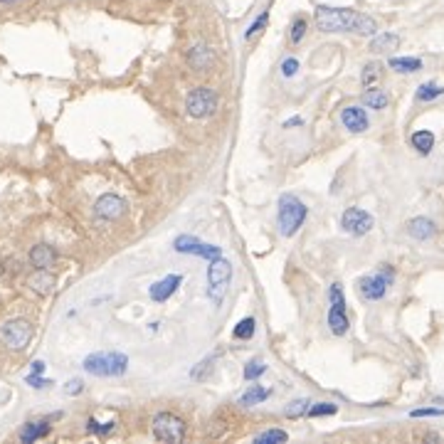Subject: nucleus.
Returning a JSON list of instances; mask_svg holds the SVG:
<instances>
[{"label": "nucleus", "instance_id": "nucleus-1", "mask_svg": "<svg viewBox=\"0 0 444 444\" xmlns=\"http://www.w3.org/2000/svg\"><path fill=\"white\" fill-rule=\"evenodd\" d=\"M316 28L321 33H355V35H378V23L371 15L350 8H333V6H319L314 12Z\"/></svg>", "mask_w": 444, "mask_h": 444}, {"label": "nucleus", "instance_id": "nucleus-2", "mask_svg": "<svg viewBox=\"0 0 444 444\" xmlns=\"http://www.w3.org/2000/svg\"><path fill=\"white\" fill-rule=\"evenodd\" d=\"M306 215H309V208L296 195L284 193L279 197V208H276V230H279V235L294 237L306 222Z\"/></svg>", "mask_w": 444, "mask_h": 444}, {"label": "nucleus", "instance_id": "nucleus-3", "mask_svg": "<svg viewBox=\"0 0 444 444\" xmlns=\"http://www.w3.org/2000/svg\"><path fill=\"white\" fill-rule=\"evenodd\" d=\"M82 368H85L89 375H96V378H118L129 371V358H126L124 353H118V350L91 353L85 358Z\"/></svg>", "mask_w": 444, "mask_h": 444}, {"label": "nucleus", "instance_id": "nucleus-4", "mask_svg": "<svg viewBox=\"0 0 444 444\" xmlns=\"http://www.w3.org/2000/svg\"><path fill=\"white\" fill-rule=\"evenodd\" d=\"M393 281H395V269L390 265H380V269H378L375 274L360 276L355 289H358V296L363 299V301H380V299H385V294H388Z\"/></svg>", "mask_w": 444, "mask_h": 444}, {"label": "nucleus", "instance_id": "nucleus-5", "mask_svg": "<svg viewBox=\"0 0 444 444\" xmlns=\"http://www.w3.org/2000/svg\"><path fill=\"white\" fill-rule=\"evenodd\" d=\"M232 281V265L225 257L210 259L208 267V296L215 306H220L225 301V294L230 289Z\"/></svg>", "mask_w": 444, "mask_h": 444}, {"label": "nucleus", "instance_id": "nucleus-6", "mask_svg": "<svg viewBox=\"0 0 444 444\" xmlns=\"http://www.w3.org/2000/svg\"><path fill=\"white\" fill-rule=\"evenodd\" d=\"M220 96L210 87H195L186 96V112L190 118H210L217 112Z\"/></svg>", "mask_w": 444, "mask_h": 444}, {"label": "nucleus", "instance_id": "nucleus-7", "mask_svg": "<svg viewBox=\"0 0 444 444\" xmlns=\"http://www.w3.org/2000/svg\"><path fill=\"white\" fill-rule=\"evenodd\" d=\"M33 323L25 319H12L6 321L0 326V346H6L8 350H25L33 341Z\"/></svg>", "mask_w": 444, "mask_h": 444}, {"label": "nucleus", "instance_id": "nucleus-8", "mask_svg": "<svg viewBox=\"0 0 444 444\" xmlns=\"http://www.w3.org/2000/svg\"><path fill=\"white\" fill-rule=\"evenodd\" d=\"M151 429H153V437H156L158 442L178 444V442H183V437H186V422L180 420L178 415H173V412H158L151 422Z\"/></svg>", "mask_w": 444, "mask_h": 444}, {"label": "nucleus", "instance_id": "nucleus-9", "mask_svg": "<svg viewBox=\"0 0 444 444\" xmlns=\"http://www.w3.org/2000/svg\"><path fill=\"white\" fill-rule=\"evenodd\" d=\"M373 225H375V220H373V215L363 208H346L341 215V230L348 232V235H353V237L368 235V232L373 230Z\"/></svg>", "mask_w": 444, "mask_h": 444}, {"label": "nucleus", "instance_id": "nucleus-10", "mask_svg": "<svg viewBox=\"0 0 444 444\" xmlns=\"http://www.w3.org/2000/svg\"><path fill=\"white\" fill-rule=\"evenodd\" d=\"M173 249L178 254H193V257H203V259H217L222 257V249L208 245V242L197 240L193 235H178L173 242Z\"/></svg>", "mask_w": 444, "mask_h": 444}, {"label": "nucleus", "instance_id": "nucleus-11", "mask_svg": "<svg viewBox=\"0 0 444 444\" xmlns=\"http://www.w3.org/2000/svg\"><path fill=\"white\" fill-rule=\"evenodd\" d=\"M124 213H126V200L124 197L114 195V193H107V195H102L94 203V215L99 220H107V222L118 220Z\"/></svg>", "mask_w": 444, "mask_h": 444}, {"label": "nucleus", "instance_id": "nucleus-12", "mask_svg": "<svg viewBox=\"0 0 444 444\" xmlns=\"http://www.w3.org/2000/svg\"><path fill=\"white\" fill-rule=\"evenodd\" d=\"M180 284H183V276H180V274H168V276H163V279H158L156 284H151V289H148V296H151L156 304H163V301H168V299L178 292Z\"/></svg>", "mask_w": 444, "mask_h": 444}, {"label": "nucleus", "instance_id": "nucleus-13", "mask_svg": "<svg viewBox=\"0 0 444 444\" xmlns=\"http://www.w3.org/2000/svg\"><path fill=\"white\" fill-rule=\"evenodd\" d=\"M341 121L350 134H363V131H368V126H371L366 109H360V107H346L341 112Z\"/></svg>", "mask_w": 444, "mask_h": 444}, {"label": "nucleus", "instance_id": "nucleus-14", "mask_svg": "<svg viewBox=\"0 0 444 444\" xmlns=\"http://www.w3.org/2000/svg\"><path fill=\"white\" fill-rule=\"evenodd\" d=\"M188 64H190L195 72H208L215 64V55L208 45H193L188 50Z\"/></svg>", "mask_w": 444, "mask_h": 444}, {"label": "nucleus", "instance_id": "nucleus-15", "mask_svg": "<svg viewBox=\"0 0 444 444\" xmlns=\"http://www.w3.org/2000/svg\"><path fill=\"white\" fill-rule=\"evenodd\" d=\"M407 235L417 242H425V240H432L437 235V225H434L429 217H412L407 222Z\"/></svg>", "mask_w": 444, "mask_h": 444}, {"label": "nucleus", "instance_id": "nucleus-16", "mask_svg": "<svg viewBox=\"0 0 444 444\" xmlns=\"http://www.w3.org/2000/svg\"><path fill=\"white\" fill-rule=\"evenodd\" d=\"M55 262H57V252L50 245H35V247L30 249V265H33L35 269H50Z\"/></svg>", "mask_w": 444, "mask_h": 444}, {"label": "nucleus", "instance_id": "nucleus-17", "mask_svg": "<svg viewBox=\"0 0 444 444\" xmlns=\"http://www.w3.org/2000/svg\"><path fill=\"white\" fill-rule=\"evenodd\" d=\"M30 289L37 294H42V296H47V294H52V289H55L57 279L55 274H52L50 269H35V274L30 276Z\"/></svg>", "mask_w": 444, "mask_h": 444}, {"label": "nucleus", "instance_id": "nucleus-18", "mask_svg": "<svg viewBox=\"0 0 444 444\" xmlns=\"http://www.w3.org/2000/svg\"><path fill=\"white\" fill-rule=\"evenodd\" d=\"M50 434V420H39V422H28L23 429H20V442H25V444H33V442H37V439H42V437H47Z\"/></svg>", "mask_w": 444, "mask_h": 444}, {"label": "nucleus", "instance_id": "nucleus-19", "mask_svg": "<svg viewBox=\"0 0 444 444\" xmlns=\"http://www.w3.org/2000/svg\"><path fill=\"white\" fill-rule=\"evenodd\" d=\"M360 104L366 109H375V112H382V109H388L390 104V96L385 89H375V87H368V91H363L360 96Z\"/></svg>", "mask_w": 444, "mask_h": 444}, {"label": "nucleus", "instance_id": "nucleus-20", "mask_svg": "<svg viewBox=\"0 0 444 444\" xmlns=\"http://www.w3.org/2000/svg\"><path fill=\"white\" fill-rule=\"evenodd\" d=\"M272 395V390L269 388H262V385H249L245 393L237 398V405H242V407H254V405H262L267 398Z\"/></svg>", "mask_w": 444, "mask_h": 444}, {"label": "nucleus", "instance_id": "nucleus-21", "mask_svg": "<svg viewBox=\"0 0 444 444\" xmlns=\"http://www.w3.org/2000/svg\"><path fill=\"white\" fill-rule=\"evenodd\" d=\"M328 328H331L333 336H346L350 328V321H348V314L346 309H328Z\"/></svg>", "mask_w": 444, "mask_h": 444}, {"label": "nucleus", "instance_id": "nucleus-22", "mask_svg": "<svg viewBox=\"0 0 444 444\" xmlns=\"http://www.w3.org/2000/svg\"><path fill=\"white\" fill-rule=\"evenodd\" d=\"M410 146L415 148L420 156H429L434 148V134L432 131H425V129L415 131V134L410 136Z\"/></svg>", "mask_w": 444, "mask_h": 444}, {"label": "nucleus", "instance_id": "nucleus-23", "mask_svg": "<svg viewBox=\"0 0 444 444\" xmlns=\"http://www.w3.org/2000/svg\"><path fill=\"white\" fill-rule=\"evenodd\" d=\"M388 67L400 74H415L422 69V60L420 57H390Z\"/></svg>", "mask_w": 444, "mask_h": 444}, {"label": "nucleus", "instance_id": "nucleus-24", "mask_svg": "<svg viewBox=\"0 0 444 444\" xmlns=\"http://www.w3.org/2000/svg\"><path fill=\"white\" fill-rule=\"evenodd\" d=\"M400 47V35L395 33H380L373 35L371 39V52H393Z\"/></svg>", "mask_w": 444, "mask_h": 444}, {"label": "nucleus", "instance_id": "nucleus-25", "mask_svg": "<svg viewBox=\"0 0 444 444\" xmlns=\"http://www.w3.org/2000/svg\"><path fill=\"white\" fill-rule=\"evenodd\" d=\"M306 30H309V20L304 15H296L289 25V42L292 45H301V39L306 37Z\"/></svg>", "mask_w": 444, "mask_h": 444}, {"label": "nucleus", "instance_id": "nucleus-26", "mask_svg": "<svg viewBox=\"0 0 444 444\" xmlns=\"http://www.w3.org/2000/svg\"><path fill=\"white\" fill-rule=\"evenodd\" d=\"M382 79V64L380 62H368L360 69V85L363 87H375Z\"/></svg>", "mask_w": 444, "mask_h": 444}, {"label": "nucleus", "instance_id": "nucleus-27", "mask_svg": "<svg viewBox=\"0 0 444 444\" xmlns=\"http://www.w3.org/2000/svg\"><path fill=\"white\" fill-rule=\"evenodd\" d=\"M254 331H257V319L247 316V319H242L240 323H237L232 336H235L237 341H249V338H254Z\"/></svg>", "mask_w": 444, "mask_h": 444}, {"label": "nucleus", "instance_id": "nucleus-28", "mask_svg": "<svg viewBox=\"0 0 444 444\" xmlns=\"http://www.w3.org/2000/svg\"><path fill=\"white\" fill-rule=\"evenodd\" d=\"M287 439H289V434L284 432V429H276V427L254 434V442L257 444H281V442H287Z\"/></svg>", "mask_w": 444, "mask_h": 444}, {"label": "nucleus", "instance_id": "nucleus-29", "mask_svg": "<svg viewBox=\"0 0 444 444\" xmlns=\"http://www.w3.org/2000/svg\"><path fill=\"white\" fill-rule=\"evenodd\" d=\"M309 405H311V400H306V398L292 400V402L284 407V417H289V420H299V417H304L306 412H309Z\"/></svg>", "mask_w": 444, "mask_h": 444}, {"label": "nucleus", "instance_id": "nucleus-30", "mask_svg": "<svg viewBox=\"0 0 444 444\" xmlns=\"http://www.w3.org/2000/svg\"><path fill=\"white\" fill-rule=\"evenodd\" d=\"M267 373V363L262 358H252L247 363V366H245V371H242V375H245V380H257V378H262Z\"/></svg>", "mask_w": 444, "mask_h": 444}, {"label": "nucleus", "instance_id": "nucleus-31", "mask_svg": "<svg viewBox=\"0 0 444 444\" xmlns=\"http://www.w3.org/2000/svg\"><path fill=\"white\" fill-rule=\"evenodd\" d=\"M437 96H444V87H437V85H432V82H427V85H422L420 89H417L415 99L417 102H432Z\"/></svg>", "mask_w": 444, "mask_h": 444}, {"label": "nucleus", "instance_id": "nucleus-32", "mask_svg": "<svg viewBox=\"0 0 444 444\" xmlns=\"http://www.w3.org/2000/svg\"><path fill=\"white\" fill-rule=\"evenodd\" d=\"M336 412H338V405H333V402H311L306 415L309 417H331V415H336Z\"/></svg>", "mask_w": 444, "mask_h": 444}, {"label": "nucleus", "instance_id": "nucleus-33", "mask_svg": "<svg viewBox=\"0 0 444 444\" xmlns=\"http://www.w3.org/2000/svg\"><path fill=\"white\" fill-rule=\"evenodd\" d=\"M267 23H269V10H262L257 17H254V23L247 28V33H245V39H252L254 35H259L262 30L267 28Z\"/></svg>", "mask_w": 444, "mask_h": 444}, {"label": "nucleus", "instance_id": "nucleus-34", "mask_svg": "<svg viewBox=\"0 0 444 444\" xmlns=\"http://www.w3.org/2000/svg\"><path fill=\"white\" fill-rule=\"evenodd\" d=\"M328 304H331L333 309H346V296H343V289L338 281L328 287Z\"/></svg>", "mask_w": 444, "mask_h": 444}, {"label": "nucleus", "instance_id": "nucleus-35", "mask_svg": "<svg viewBox=\"0 0 444 444\" xmlns=\"http://www.w3.org/2000/svg\"><path fill=\"white\" fill-rule=\"evenodd\" d=\"M114 422H107V425H102V422H96L94 417H89V422H87V429H89L91 434H99V437H107L109 432H114Z\"/></svg>", "mask_w": 444, "mask_h": 444}, {"label": "nucleus", "instance_id": "nucleus-36", "mask_svg": "<svg viewBox=\"0 0 444 444\" xmlns=\"http://www.w3.org/2000/svg\"><path fill=\"white\" fill-rule=\"evenodd\" d=\"M213 363L215 360L213 358H208V360H203V363H197L195 368H193V380H205V378L210 375V371H213Z\"/></svg>", "mask_w": 444, "mask_h": 444}, {"label": "nucleus", "instance_id": "nucleus-37", "mask_svg": "<svg viewBox=\"0 0 444 444\" xmlns=\"http://www.w3.org/2000/svg\"><path fill=\"white\" fill-rule=\"evenodd\" d=\"M444 415V410L442 407H422V410H412L410 412V417H442Z\"/></svg>", "mask_w": 444, "mask_h": 444}, {"label": "nucleus", "instance_id": "nucleus-38", "mask_svg": "<svg viewBox=\"0 0 444 444\" xmlns=\"http://www.w3.org/2000/svg\"><path fill=\"white\" fill-rule=\"evenodd\" d=\"M296 72H299V60L289 57V60H284V62H281V74H284V77H294Z\"/></svg>", "mask_w": 444, "mask_h": 444}, {"label": "nucleus", "instance_id": "nucleus-39", "mask_svg": "<svg viewBox=\"0 0 444 444\" xmlns=\"http://www.w3.org/2000/svg\"><path fill=\"white\" fill-rule=\"evenodd\" d=\"M25 380H28V385H33V388H47V385H52L50 380H45V378H39L37 373H33V375H28L25 378Z\"/></svg>", "mask_w": 444, "mask_h": 444}, {"label": "nucleus", "instance_id": "nucleus-40", "mask_svg": "<svg viewBox=\"0 0 444 444\" xmlns=\"http://www.w3.org/2000/svg\"><path fill=\"white\" fill-rule=\"evenodd\" d=\"M82 390H85V382L82 380H69L67 385H64V393L67 395H79Z\"/></svg>", "mask_w": 444, "mask_h": 444}, {"label": "nucleus", "instance_id": "nucleus-41", "mask_svg": "<svg viewBox=\"0 0 444 444\" xmlns=\"http://www.w3.org/2000/svg\"><path fill=\"white\" fill-rule=\"evenodd\" d=\"M294 126H304V118L301 116H292L284 121V129H294Z\"/></svg>", "mask_w": 444, "mask_h": 444}, {"label": "nucleus", "instance_id": "nucleus-42", "mask_svg": "<svg viewBox=\"0 0 444 444\" xmlns=\"http://www.w3.org/2000/svg\"><path fill=\"white\" fill-rule=\"evenodd\" d=\"M33 373H37V375H39V373H45V363H42V360H35V363H33Z\"/></svg>", "mask_w": 444, "mask_h": 444}, {"label": "nucleus", "instance_id": "nucleus-43", "mask_svg": "<svg viewBox=\"0 0 444 444\" xmlns=\"http://www.w3.org/2000/svg\"><path fill=\"white\" fill-rule=\"evenodd\" d=\"M425 439H429V442H439L442 437H439V434H434V432H429V434H425Z\"/></svg>", "mask_w": 444, "mask_h": 444}, {"label": "nucleus", "instance_id": "nucleus-44", "mask_svg": "<svg viewBox=\"0 0 444 444\" xmlns=\"http://www.w3.org/2000/svg\"><path fill=\"white\" fill-rule=\"evenodd\" d=\"M0 3H3V6H15L17 0H0Z\"/></svg>", "mask_w": 444, "mask_h": 444}]
</instances>
